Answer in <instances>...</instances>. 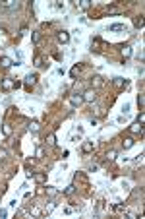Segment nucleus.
I'll use <instances>...</instances> for the list:
<instances>
[{"label": "nucleus", "instance_id": "aec40b11", "mask_svg": "<svg viewBox=\"0 0 145 219\" xmlns=\"http://www.w3.org/2000/svg\"><path fill=\"white\" fill-rule=\"evenodd\" d=\"M108 159H112V157H116V151H108V155H106Z\"/></svg>", "mask_w": 145, "mask_h": 219}, {"label": "nucleus", "instance_id": "dca6fc26", "mask_svg": "<svg viewBox=\"0 0 145 219\" xmlns=\"http://www.w3.org/2000/svg\"><path fill=\"white\" fill-rule=\"evenodd\" d=\"M35 66H39V68L43 66V58L41 56H35Z\"/></svg>", "mask_w": 145, "mask_h": 219}, {"label": "nucleus", "instance_id": "f257e3e1", "mask_svg": "<svg viewBox=\"0 0 145 219\" xmlns=\"http://www.w3.org/2000/svg\"><path fill=\"white\" fill-rule=\"evenodd\" d=\"M0 85H2V89H4V91H8V89L14 87V82H12L10 78H2V83H0Z\"/></svg>", "mask_w": 145, "mask_h": 219}, {"label": "nucleus", "instance_id": "0eeeda50", "mask_svg": "<svg viewBox=\"0 0 145 219\" xmlns=\"http://www.w3.org/2000/svg\"><path fill=\"white\" fill-rule=\"evenodd\" d=\"M130 130H132V132H133V134H137V132H143V126H141V124H139V122H137V124H133V126H132V128H130Z\"/></svg>", "mask_w": 145, "mask_h": 219}, {"label": "nucleus", "instance_id": "4468645a", "mask_svg": "<svg viewBox=\"0 0 145 219\" xmlns=\"http://www.w3.org/2000/svg\"><path fill=\"white\" fill-rule=\"evenodd\" d=\"M91 149H93V144H83V151L85 153H89Z\"/></svg>", "mask_w": 145, "mask_h": 219}, {"label": "nucleus", "instance_id": "6e6552de", "mask_svg": "<svg viewBox=\"0 0 145 219\" xmlns=\"http://www.w3.org/2000/svg\"><path fill=\"white\" fill-rule=\"evenodd\" d=\"M79 103H83V97H79V95L72 97V105H79Z\"/></svg>", "mask_w": 145, "mask_h": 219}, {"label": "nucleus", "instance_id": "1a4fd4ad", "mask_svg": "<svg viewBox=\"0 0 145 219\" xmlns=\"http://www.w3.org/2000/svg\"><path fill=\"white\" fill-rule=\"evenodd\" d=\"M124 83H126V79H122V78H114V85H118V87H122Z\"/></svg>", "mask_w": 145, "mask_h": 219}, {"label": "nucleus", "instance_id": "20e7f679", "mask_svg": "<svg viewBox=\"0 0 145 219\" xmlns=\"http://www.w3.org/2000/svg\"><path fill=\"white\" fill-rule=\"evenodd\" d=\"M58 41H60V43H68V41H70V35H68L66 31H58Z\"/></svg>", "mask_w": 145, "mask_h": 219}, {"label": "nucleus", "instance_id": "f8f14e48", "mask_svg": "<svg viewBox=\"0 0 145 219\" xmlns=\"http://www.w3.org/2000/svg\"><path fill=\"white\" fill-rule=\"evenodd\" d=\"M122 54H124V56H130V54H132V48H130V47H124L122 48Z\"/></svg>", "mask_w": 145, "mask_h": 219}, {"label": "nucleus", "instance_id": "2eb2a0df", "mask_svg": "<svg viewBox=\"0 0 145 219\" xmlns=\"http://www.w3.org/2000/svg\"><path fill=\"white\" fill-rule=\"evenodd\" d=\"M79 8H89V0H81V2H79Z\"/></svg>", "mask_w": 145, "mask_h": 219}, {"label": "nucleus", "instance_id": "6ab92c4d", "mask_svg": "<svg viewBox=\"0 0 145 219\" xmlns=\"http://www.w3.org/2000/svg\"><path fill=\"white\" fill-rule=\"evenodd\" d=\"M33 41H35V43L39 41V33H37V31H33Z\"/></svg>", "mask_w": 145, "mask_h": 219}, {"label": "nucleus", "instance_id": "4be33fe9", "mask_svg": "<svg viewBox=\"0 0 145 219\" xmlns=\"http://www.w3.org/2000/svg\"><path fill=\"white\" fill-rule=\"evenodd\" d=\"M0 217H6V210H0Z\"/></svg>", "mask_w": 145, "mask_h": 219}, {"label": "nucleus", "instance_id": "ddd939ff", "mask_svg": "<svg viewBox=\"0 0 145 219\" xmlns=\"http://www.w3.org/2000/svg\"><path fill=\"white\" fill-rule=\"evenodd\" d=\"M2 132H4L6 136H10V134H12V130H10V126H8V124H4V126H2Z\"/></svg>", "mask_w": 145, "mask_h": 219}, {"label": "nucleus", "instance_id": "9d476101", "mask_svg": "<svg viewBox=\"0 0 145 219\" xmlns=\"http://www.w3.org/2000/svg\"><path fill=\"white\" fill-rule=\"evenodd\" d=\"M133 23H136V27H141V25H143V18H141V16H137V18L133 19Z\"/></svg>", "mask_w": 145, "mask_h": 219}, {"label": "nucleus", "instance_id": "412c9836", "mask_svg": "<svg viewBox=\"0 0 145 219\" xmlns=\"http://www.w3.org/2000/svg\"><path fill=\"white\" fill-rule=\"evenodd\" d=\"M6 157V149H0V159H4Z\"/></svg>", "mask_w": 145, "mask_h": 219}, {"label": "nucleus", "instance_id": "f03ea898", "mask_svg": "<svg viewBox=\"0 0 145 219\" xmlns=\"http://www.w3.org/2000/svg\"><path fill=\"white\" fill-rule=\"evenodd\" d=\"M108 31H126V25L124 23H112V25H108Z\"/></svg>", "mask_w": 145, "mask_h": 219}, {"label": "nucleus", "instance_id": "9b49d317", "mask_svg": "<svg viewBox=\"0 0 145 219\" xmlns=\"http://www.w3.org/2000/svg\"><path fill=\"white\" fill-rule=\"evenodd\" d=\"M132 145H133V140H132V138H128V140H124V147H132Z\"/></svg>", "mask_w": 145, "mask_h": 219}, {"label": "nucleus", "instance_id": "a211bd4d", "mask_svg": "<svg viewBox=\"0 0 145 219\" xmlns=\"http://www.w3.org/2000/svg\"><path fill=\"white\" fill-rule=\"evenodd\" d=\"M93 79H95V85H103V79L101 78H93Z\"/></svg>", "mask_w": 145, "mask_h": 219}, {"label": "nucleus", "instance_id": "f3484780", "mask_svg": "<svg viewBox=\"0 0 145 219\" xmlns=\"http://www.w3.org/2000/svg\"><path fill=\"white\" fill-rule=\"evenodd\" d=\"M122 113H130V103H126V105L122 107Z\"/></svg>", "mask_w": 145, "mask_h": 219}, {"label": "nucleus", "instance_id": "39448f33", "mask_svg": "<svg viewBox=\"0 0 145 219\" xmlns=\"http://www.w3.org/2000/svg\"><path fill=\"white\" fill-rule=\"evenodd\" d=\"M35 82H37V74H27L25 76V83L27 85H33Z\"/></svg>", "mask_w": 145, "mask_h": 219}, {"label": "nucleus", "instance_id": "7ed1b4c3", "mask_svg": "<svg viewBox=\"0 0 145 219\" xmlns=\"http://www.w3.org/2000/svg\"><path fill=\"white\" fill-rule=\"evenodd\" d=\"M95 91H93V89H89V91H85L83 93V101H87V103H89V101H95Z\"/></svg>", "mask_w": 145, "mask_h": 219}, {"label": "nucleus", "instance_id": "423d86ee", "mask_svg": "<svg viewBox=\"0 0 145 219\" xmlns=\"http://www.w3.org/2000/svg\"><path fill=\"white\" fill-rule=\"evenodd\" d=\"M0 66H2V68H10V66H12V60L6 58V56H2L0 58Z\"/></svg>", "mask_w": 145, "mask_h": 219}]
</instances>
